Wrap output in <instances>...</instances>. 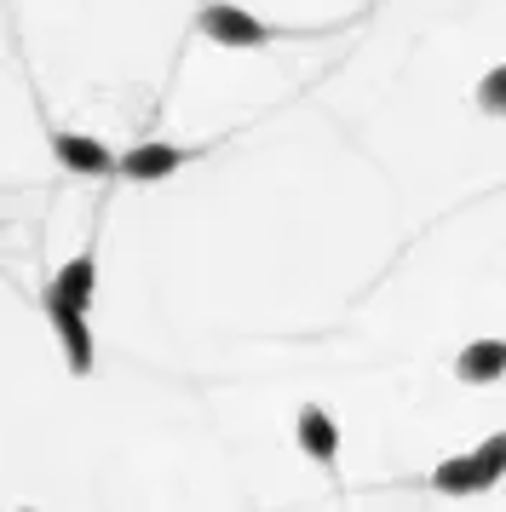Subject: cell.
I'll list each match as a JSON object with an SVG mask.
<instances>
[{
  "label": "cell",
  "instance_id": "30bf717a",
  "mask_svg": "<svg viewBox=\"0 0 506 512\" xmlns=\"http://www.w3.org/2000/svg\"><path fill=\"white\" fill-rule=\"evenodd\" d=\"M18 512H35V507H18Z\"/></svg>",
  "mask_w": 506,
  "mask_h": 512
},
{
  "label": "cell",
  "instance_id": "6da1fadb",
  "mask_svg": "<svg viewBox=\"0 0 506 512\" xmlns=\"http://www.w3.org/2000/svg\"><path fill=\"white\" fill-rule=\"evenodd\" d=\"M196 24H202L207 41H219L230 52H248V47H265L271 41V24H259L248 6H230V0H207Z\"/></svg>",
  "mask_w": 506,
  "mask_h": 512
},
{
  "label": "cell",
  "instance_id": "7a4b0ae2",
  "mask_svg": "<svg viewBox=\"0 0 506 512\" xmlns=\"http://www.w3.org/2000/svg\"><path fill=\"white\" fill-rule=\"evenodd\" d=\"M46 317L58 328V346H64V363L69 374H92V328H87V311L81 305L58 300L52 288H46Z\"/></svg>",
  "mask_w": 506,
  "mask_h": 512
},
{
  "label": "cell",
  "instance_id": "5b68a950",
  "mask_svg": "<svg viewBox=\"0 0 506 512\" xmlns=\"http://www.w3.org/2000/svg\"><path fill=\"white\" fill-rule=\"evenodd\" d=\"M52 156L69 167V173H87V179H104L115 173V156L98 139H81V133H52Z\"/></svg>",
  "mask_w": 506,
  "mask_h": 512
},
{
  "label": "cell",
  "instance_id": "8992f818",
  "mask_svg": "<svg viewBox=\"0 0 506 512\" xmlns=\"http://www.w3.org/2000/svg\"><path fill=\"white\" fill-rule=\"evenodd\" d=\"M506 374V340H472L455 357V380L460 386H495Z\"/></svg>",
  "mask_w": 506,
  "mask_h": 512
},
{
  "label": "cell",
  "instance_id": "52a82bcc",
  "mask_svg": "<svg viewBox=\"0 0 506 512\" xmlns=\"http://www.w3.org/2000/svg\"><path fill=\"white\" fill-rule=\"evenodd\" d=\"M466 466H472V495H483V489H495L506 478V426L501 432H489V438L466 455Z\"/></svg>",
  "mask_w": 506,
  "mask_h": 512
},
{
  "label": "cell",
  "instance_id": "3957f363",
  "mask_svg": "<svg viewBox=\"0 0 506 512\" xmlns=\"http://www.w3.org/2000/svg\"><path fill=\"white\" fill-rule=\"evenodd\" d=\"M184 162H190V150H179V144H138L115 162V173L133 179V185H156V179H173Z\"/></svg>",
  "mask_w": 506,
  "mask_h": 512
},
{
  "label": "cell",
  "instance_id": "9c48e42d",
  "mask_svg": "<svg viewBox=\"0 0 506 512\" xmlns=\"http://www.w3.org/2000/svg\"><path fill=\"white\" fill-rule=\"evenodd\" d=\"M478 110L483 116H506V64H495V70L478 81Z\"/></svg>",
  "mask_w": 506,
  "mask_h": 512
},
{
  "label": "cell",
  "instance_id": "277c9868",
  "mask_svg": "<svg viewBox=\"0 0 506 512\" xmlns=\"http://www.w3.org/2000/svg\"><path fill=\"white\" fill-rule=\"evenodd\" d=\"M294 432H299V449H305L317 466H334V461H340V420L328 415L322 403H305V409H299Z\"/></svg>",
  "mask_w": 506,
  "mask_h": 512
},
{
  "label": "cell",
  "instance_id": "ba28073f",
  "mask_svg": "<svg viewBox=\"0 0 506 512\" xmlns=\"http://www.w3.org/2000/svg\"><path fill=\"white\" fill-rule=\"evenodd\" d=\"M92 288H98V259H92V254H75L64 271L52 277V294L69 300V305H81V311L92 305Z\"/></svg>",
  "mask_w": 506,
  "mask_h": 512
}]
</instances>
